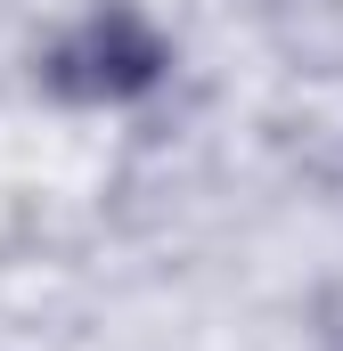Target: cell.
<instances>
[{
  "label": "cell",
  "instance_id": "cell-1",
  "mask_svg": "<svg viewBox=\"0 0 343 351\" xmlns=\"http://www.w3.org/2000/svg\"><path fill=\"white\" fill-rule=\"evenodd\" d=\"M164 74H172V41L131 0H98L74 33H58L41 49V90L66 106H131Z\"/></svg>",
  "mask_w": 343,
  "mask_h": 351
}]
</instances>
